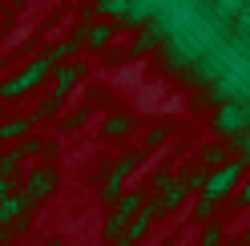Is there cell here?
I'll use <instances>...</instances> for the list:
<instances>
[{
	"label": "cell",
	"instance_id": "277c9868",
	"mask_svg": "<svg viewBox=\"0 0 250 246\" xmlns=\"http://www.w3.org/2000/svg\"><path fill=\"white\" fill-rule=\"evenodd\" d=\"M242 125H246V113L242 109H222V113H218V133H234Z\"/></svg>",
	"mask_w": 250,
	"mask_h": 246
},
{
	"label": "cell",
	"instance_id": "7c38bea8",
	"mask_svg": "<svg viewBox=\"0 0 250 246\" xmlns=\"http://www.w3.org/2000/svg\"><path fill=\"white\" fill-rule=\"evenodd\" d=\"M238 246H242V242H238Z\"/></svg>",
	"mask_w": 250,
	"mask_h": 246
},
{
	"label": "cell",
	"instance_id": "3957f363",
	"mask_svg": "<svg viewBox=\"0 0 250 246\" xmlns=\"http://www.w3.org/2000/svg\"><path fill=\"white\" fill-rule=\"evenodd\" d=\"M53 186H57V174L49 170V165H44V170H37L33 178L24 182V190L33 194V198H44V194H53Z\"/></svg>",
	"mask_w": 250,
	"mask_h": 246
},
{
	"label": "cell",
	"instance_id": "ba28073f",
	"mask_svg": "<svg viewBox=\"0 0 250 246\" xmlns=\"http://www.w3.org/2000/svg\"><path fill=\"white\" fill-rule=\"evenodd\" d=\"M202 162H206V165H218V162H222V145H210L206 153H202Z\"/></svg>",
	"mask_w": 250,
	"mask_h": 246
},
{
	"label": "cell",
	"instance_id": "30bf717a",
	"mask_svg": "<svg viewBox=\"0 0 250 246\" xmlns=\"http://www.w3.org/2000/svg\"><path fill=\"white\" fill-rule=\"evenodd\" d=\"M12 186H17V182H12V178H0V202H4V198L12 194Z\"/></svg>",
	"mask_w": 250,
	"mask_h": 246
},
{
	"label": "cell",
	"instance_id": "7a4b0ae2",
	"mask_svg": "<svg viewBox=\"0 0 250 246\" xmlns=\"http://www.w3.org/2000/svg\"><path fill=\"white\" fill-rule=\"evenodd\" d=\"M137 210H142V194H125L117 210L109 214V222H105V242H117V234H125V222L137 218Z\"/></svg>",
	"mask_w": 250,
	"mask_h": 246
},
{
	"label": "cell",
	"instance_id": "8992f818",
	"mask_svg": "<svg viewBox=\"0 0 250 246\" xmlns=\"http://www.w3.org/2000/svg\"><path fill=\"white\" fill-rule=\"evenodd\" d=\"M77 73H81L77 65H73V69H61V73H57V97H65V93H69V85L77 81Z\"/></svg>",
	"mask_w": 250,
	"mask_h": 246
},
{
	"label": "cell",
	"instance_id": "5b68a950",
	"mask_svg": "<svg viewBox=\"0 0 250 246\" xmlns=\"http://www.w3.org/2000/svg\"><path fill=\"white\" fill-rule=\"evenodd\" d=\"M28 125H33V117H17V121H8V125H0V142H8V137H21V133H28Z\"/></svg>",
	"mask_w": 250,
	"mask_h": 246
},
{
	"label": "cell",
	"instance_id": "8fae6325",
	"mask_svg": "<svg viewBox=\"0 0 250 246\" xmlns=\"http://www.w3.org/2000/svg\"><path fill=\"white\" fill-rule=\"evenodd\" d=\"M238 206H250V186H246V190L238 194Z\"/></svg>",
	"mask_w": 250,
	"mask_h": 246
},
{
	"label": "cell",
	"instance_id": "52a82bcc",
	"mask_svg": "<svg viewBox=\"0 0 250 246\" xmlns=\"http://www.w3.org/2000/svg\"><path fill=\"white\" fill-rule=\"evenodd\" d=\"M218 242H222V230H218V226H206V234H202L198 246H218Z\"/></svg>",
	"mask_w": 250,
	"mask_h": 246
},
{
	"label": "cell",
	"instance_id": "9c48e42d",
	"mask_svg": "<svg viewBox=\"0 0 250 246\" xmlns=\"http://www.w3.org/2000/svg\"><path fill=\"white\" fill-rule=\"evenodd\" d=\"M105 129H109V133H125V129H129V121H125V117H113Z\"/></svg>",
	"mask_w": 250,
	"mask_h": 246
},
{
	"label": "cell",
	"instance_id": "6da1fadb",
	"mask_svg": "<svg viewBox=\"0 0 250 246\" xmlns=\"http://www.w3.org/2000/svg\"><path fill=\"white\" fill-rule=\"evenodd\" d=\"M242 170H246V158H242V162H230V165H222L214 178H206V194H202V202H198V218H202V222L210 218V210H214L218 198L230 194V186L242 178Z\"/></svg>",
	"mask_w": 250,
	"mask_h": 246
}]
</instances>
